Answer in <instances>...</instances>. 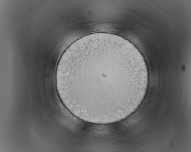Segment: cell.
Masks as SVG:
<instances>
[{"instance_id": "6da1fadb", "label": "cell", "mask_w": 191, "mask_h": 152, "mask_svg": "<svg viewBox=\"0 0 191 152\" xmlns=\"http://www.w3.org/2000/svg\"><path fill=\"white\" fill-rule=\"evenodd\" d=\"M55 78L59 97L72 114L106 124L138 109L146 94L149 75L143 56L132 43L114 34L97 33L66 49Z\"/></svg>"}]
</instances>
